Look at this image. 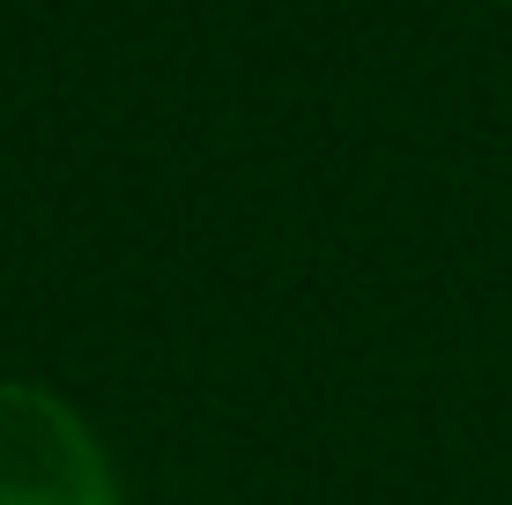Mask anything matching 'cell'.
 I'll use <instances>...</instances> for the list:
<instances>
[{"instance_id":"cell-1","label":"cell","mask_w":512,"mask_h":505,"mask_svg":"<svg viewBox=\"0 0 512 505\" xmlns=\"http://www.w3.org/2000/svg\"><path fill=\"white\" fill-rule=\"evenodd\" d=\"M0 505H119L97 431L30 379H0Z\"/></svg>"}]
</instances>
